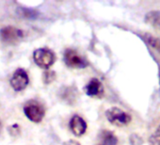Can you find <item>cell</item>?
<instances>
[{
	"mask_svg": "<svg viewBox=\"0 0 160 145\" xmlns=\"http://www.w3.org/2000/svg\"><path fill=\"white\" fill-rule=\"evenodd\" d=\"M118 138L109 130H102L98 135V141L94 145H117Z\"/></svg>",
	"mask_w": 160,
	"mask_h": 145,
	"instance_id": "9",
	"label": "cell"
},
{
	"mask_svg": "<svg viewBox=\"0 0 160 145\" xmlns=\"http://www.w3.org/2000/svg\"><path fill=\"white\" fill-rule=\"evenodd\" d=\"M108 121L116 126H124L131 122V116L119 108H111L106 111Z\"/></svg>",
	"mask_w": 160,
	"mask_h": 145,
	"instance_id": "4",
	"label": "cell"
},
{
	"mask_svg": "<svg viewBox=\"0 0 160 145\" xmlns=\"http://www.w3.org/2000/svg\"><path fill=\"white\" fill-rule=\"evenodd\" d=\"M70 128L73 135L77 137H81L85 134L87 130V123L83 118L78 115H74L70 121Z\"/></svg>",
	"mask_w": 160,
	"mask_h": 145,
	"instance_id": "8",
	"label": "cell"
},
{
	"mask_svg": "<svg viewBox=\"0 0 160 145\" xmlns=\"http://www.w3.org/2000/svg\"><path fill=\"white\" fill-rule=\"evenodd\" d=\"M25 115L33 122H41L45 115V109L43 106L36 100L28 101L24 107Z\"/></svg>",
	"mask_w": 160,
	"mask_h": 145,
	"instance_id": "1",
	"label": "cell"
},
{
	"mask_svg": "<svg viewBox=\"0 0 160 145\" xmlns=\"http://www.w3.org/2000/svg\"><path fill=\"white\" fill-rule=\"evenodd\" d=\"M143 40L148 43V45L155 49L160 54V38L155 37L149 33H145L143 35Z\"/></svg>",
	"mask_w": 160,
	"mask_h": 145,
	"instance_id": "12",
	"label": "cell"
},
{
	"mask_svg": "<svg viewBox=\"0 0 160 145\" xmlns=\"http://www.w3.org/2000/svg\"><path fill=\"white\" fill-rule=\"evenodd\" d=\"M150 145H160V125L149 138Z\"/></svg>",
	"mask_w": 160,
	"mask_h": 145,
	"instance_id": "13",
	"label": "cell"
},
{
	"mask_svg": "<svg viewBox=\"0 0 160 145\" xmlns=\"http://www.w3.org/2000/svg\"><path fill=\"white\" fill-rule=\"evenodd\" d=\"M87 95L92 97H101L104 94V87L101 81L97 78H92L84 87Z\"/></svg>",
	"mask_w": 160,
	"mask_h": 145,
	"instance_id": "7",
	"label": "cell"
},
{
	"mask_svg": "<svg viewBox=\"0 0 160 145\" xmlns=\"http://www.w3.org/2000/svg\"><path fill=\"white\" fill-rule=\"evenodd\" d=\"M130 142L132 145H141L142 144V138L138 135H132L130 137Z\"/></svg>",
	"mask_w": 160,
	"mask_h": 145,
	"instance_id": "15",
	"label": "cell"
},
{
	"mask_svg": "<svg viewBox=\"0 0 160 145\" xmlns=\"http://www.w3.org/2000/svg\"><path fill=\"white\" fill-rule=\"evenodd\" d=\"M64 61L68 67L83 69L89 65V61L84 56L74 49H67L64 52Z\"/></svg>",
	"mask_w": 160,
	"mask_h": 145,
	"instance_id": "3",
	"label": "cell"
},
{
	"mask_svg": "<svg viewBox=\"0 0 160 145\" xmlns=\"http://www.w3.org/2000/svg\"><path fill=\"white\" fill-rule=\"evenodd\" d=\"M0 38L8 44H15L24 38V32L14 27H6L0 30Z\"/></svg>",
	"mask_w": 160,
	"mask_h": 145,
	"instance_id": "5",
	"label": "cell"
},
{
	"mask_svg": "<svg viewBox=\"0 0 160 145\" xmlns=\"http://www.w3.org/2000/svg\"><path fill=\"white\" fill-rule=\"evenodd\" d=\"M159 75H160V74H159ZM159 78H160V76H159Z\"/></svg>",
	"mask_w": 160,
	"mask_h": 145,
	"instance_id": "18",
	"label": "cell"
},
{
	"mask_svg": "<svg viewBox=\"0 0 160 145\" xmlns=\"http://www.w3.org/2000/svg\"><path fill=\"white\" fill-rule=\"evenodd\" d=\"M33 59L39 67L48 69L54 64L56 60V56L54 52L48 48H39L34 51Z\"/></svg>",
	"mask_w": 160,
	"mask_h": 145,
	"instance_id": "2",
	"label": "cell"
},
{
	"mask_svg": "<svg viewBox=\"0 0 160 145\" xmlns=\"http://www.w3.org/2000/svg\"><path fill=\"white\" fill-rule=\"evenodd\" d=\"M55 75L56 74H55L54 72H44V75H43V80H44V82L46 84L51 83L55 79V78H56Z\"/></svg>",
	"mask_w": 160,
	"mask_h": 145,
	"instance_id": "14",
	"label": "cell"
},
{
	"mask_svg": "<svg viewBox=\"0 0 160 145\" xmlns=\"http://www.w3.org/2000/svg\"><path fill=\"white\" fill-rule=\"evenodd\" d=\"M28 82L29 78L28 72L22 68H18L11 78V86L15 92H21L25 90L28 85Z\"/></svg>",
	"mask_w": 160,
	"mask_h": 145,
	"instance_id": "6",
	"label": "cell"
},
{
	"mask_svg": "<svg viewBox=\"0 0 160 145\" xmlns=\"http://www.w3.org/2000/svg\"><path fill=\"white\" fill-rule=\"evenodd\" d=\"M61 97L69 104H73L77 98V89L74 87H66L64 90H62Z\"/></svg>",
	"mask_w": 160,
	"mask_h": 145,
	"instance_id": "11",
	"label": "cell"
},
{
	"mask_svg": "<svg viewBox=\"0 0 160 145\" xmlns=\"http://www.w3.org/2000/svg\"><path fill=\"white\" fill-rule=\"evenodd\" d=\"M0 128H1V123H0Z\"/></svg>",
	"mask_w": 160,
	"mask_h": 145,
	"instance_id": "17",
	"label": "cell"
},
{
	"mask_svg": "<svg viewBox=\"0 0 160 145\" xmlns=\"http://www.w3.org/2000/svg\"><path fill=\"white\" fill-rule=\"evenodd\" d=\"M63 145H80V143L76 140H73V139H70L66 142L63 143Z\"/></svg>",
	"mask_w": 160,
	"mask_h": 145,
	"instance_id": "16",
	"label": "cell"
},
{
	"mask_svg": "<svg viewBox=\"0 0 160 145\" xmlns=\"http://www.w3.org/2000/svg\"><path fill=\"white\" fill-rule=\"evenodd\" d=\"M145 22L155 29L160 30V11H152L148 12L145 16Z\"/></svg>",
	"mask_w": 160,
	"mask_h": 145,
	"instance_id": "10",
	"label": "cell"
}]
</instances>
